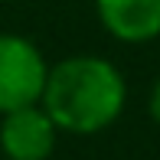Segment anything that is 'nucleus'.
Segmentation results:
<instances>
[{
	"instance_id": "nucleus-1",
	"label": "nucleus",
	"mask_w": 160,
	"mask_h": 160,
	"mask_svg": "<svg viewBox=\"0 0 160 160\" xmlns=\"http://www.w3.org/2000/svg\"><path fill=\"white\" fill-rule=\"evenodd\" d=\"M124 75L101 56H69L46 75L39 105L69 134H98L124 111Z\"/></svg>"
},
{
	"instance_id": "nucleus-2",
	"label": "nucleus",
	"mask_w": 160,
	"mask_h": 160,
	"mask_svg": "<svg viewBox=\"0 0 160 160\" xmlns=\"http://www.w3.org/2000/svg\"><path fill=\"white\" fill-rule=\"evenodd\" d=\"M49 65L30 39L0 33V114L39 105Z\"/></svg>"
},
{
	"instance_id": "nucleus-3",
	"label": "nucleus",
	"mask_w": 160,
	"mask_h": 160,
	"mask_svg": "<svg viewBox=\"0 0 160 160\" xmlns=\"http://www.w3.org/2000/svg\"><path fill=\"white\" fill-rule=\"evenodd\" d=\"M56 121L42 105H26L3 114L0 150L10 160H46L56 147Z\"/></svg>"
},
{
	"instance_id": "nucleus-4",
	"label": "nucleus",
	"mask_w": 160,
	"mask_h": 160,
	"mask_svg": "<svg viewBox=\"0 0 160 160\" xmlns=\"http://www.w3.org/2000/svg\"><path fill=\"white\" fill-rule=\"evenodd\" d=\"M98 20L121 42H150L160 36V0H95Z\"/></svg>"
},
{
	"instance_id": "nucleus-5",
	"label": "nucleus",
	"mask_w": 160,
	"mask_h": 160,
	"mask_svg": "<svg viewBox=\"0 0 160 160\" xmlns=\"http://www.w3.org/2000/svg\"><path fill=\"white\" fill-rule=\"evenodd\" d=\"M147 108H150V118L160 124V78L154 82V88H150V101H147Z\"/></svg>"
}]
</instances>
